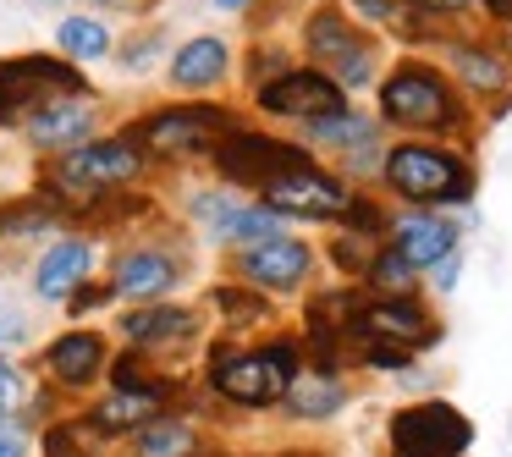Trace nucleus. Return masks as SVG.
Returning <instances> with one entry per match:
<instances>
[{
	"mask_svg": "<svg viewBox=\"0 0 512 457\" xmlns=\"http://www.w3.org/2000/svg\"><path fill=\"white\" fill-rule=\"evenodd\" d=\"M287 226V215L276 210V204H232V210L215 221V237L221 243H243V248H254V243H270V237H287L281 232Z\"/></svg>",
	"mask_w": 512,
	"mask_h": 457,
	"instance_id": "22",
	"label": "nucleus"
},
{
	"mask_svg": "<svg viewBox=\"0 0 512 457\" xmlns=\"http://www.w3.org/2000/svg\"><path fill=\"white\" fill-rule=\"evenodd\" d=\"M281 408H287V419H298V424L336 419V413L347 408V386L331 375V369H303V375L292 380V391L281 397Z\"/></svg>",
	"mask_w": 512,
	"mask_h": 457,
	"instance_id": "18",
	"label": "nucleus"
},
{
	"mask_svg": "<svg viewBox=\"0 0 512 457\" xmlns=\"http://www.w3.org/2000/svg\"><path fill=\"white\" fill-rule=\"evenodd\" d=\"M386 441H391V457H463L474 446V424L452 402L424 397L391 413Z\"/></svg>",
	"mask_w": 512,
	"mask_h": 457,
	"instance_id": "4",
	"label": "nucleus"
},
{
	"mask_svg": "<svg viewBox=\"0 0 512 457\" xmlns=\"http://www.w3.org/2000/svg\"><path fill=\"white\" fill-rule=\"evenodd\" d=\"M23 452H28L23 424H0V457H23Z\"/></svg>",
	"mask_w": 512,
	"mask_h": 457,
	"instance_id": "40",
	"label": "nucleus"
},
{
	"mask_svg": "<svg viewBox=\"0 0 512 457\" xmlns=\"http://www.w3.org/2000/svg\"><path fill=\"white\" fill-rule=\"evenodd\" d=\"M105 364V347L94 331H67L50 342V375L61 380V386H89L94 375H100Z\"/></svg>",
	"mask_w": 512,
	"mask_h": 457,
	"instance_id": "20",
	"label": "nucleus"
},
{
	"mask_svg": "<svg viewBox=\"0 0 512 457\" xmlns=\"http://www.w3.org/2000/svg\"><path fill=\"white\" fill-rule=\"evenodd\" d=\"M111 380H116V391H144V397H160V386L149 380V369H144V358L138 353H122L111 364Z\"/></svg>",
	"mask_w": 512,
	"mask_h": 457,
	"instance_id": "33",
	"label": "nucleus"
},
{
	"mask_svg": "<svg viewBox=\"0 0 512 457\" xmlns=\"http://www.w3.org/2000/svg\"><path fill=\"white\" fill-rule=\"evenodd\" d=\"M413 281H419V270H413L397 248L391 243L375 248V259H369V270H364V287H375L380 298H413Z\"/></svg>",
	"mask_w": 512,
	"mask_h": 457,
	"instance_id": "26",
	"label": "nucleus"
},
{
	"mask_svg": "<svg viewBox=\"0 0 512 457\" xmlns=\"http://www.w3.org/2000/svg\"><path fill=\"white\" fill-rule=\"evenodd\" d=\"M419 6H424L430 17H457V12H468L474 0H419Z\"/></svg>",
	"mask_w": 512,
	"mask_h": 457,
	"instance_id": "41",
	"label": "nucleus"
},
{
	"mask_svg": "<svg viewBox=\"0 0 512 457\" xmlns=\"http://www.w3.org/2000/svg\"><path fill=\"white\" fill-rule=\"evenodd\" d=\"M89 133H94V105L72 100V94L45 100L28 116V138H34L39 149H78V144H89Z\"/></svg>",
	"mask_w": 512,
	"mask_h": 457,
	"instance_id": "16",
	"label": "nucleus"
},
{
	"mask_svg": "<svg viewBox=\"0 0 512 457\" xmlns=\"http://www.w3.org/2000/svg\"><path fill=\"white\" fill-rule=\"evenodd\" d=\"M386 243L397 248L413 270H435L441 259H452L457 248H463V232H457L441 210H408V215H397V221H391Z\"/></svg>",
	"mask_w": 512,
	"mask_h": 457,
	"instance_id": "13",
	"label": "nucleus"
},
{
	"mask_svg": "<svg viewBox=\"0 0 512 457\" xmlns=\"http://www.w3.org/2000/svg\"><path fill=\"white\" fill-rule=\"evenodd\" d=\"M254 105L265 116H287V122H320V116L347 111V89L325 67H287L281 78L259 83Z\"/></svg>",
	"mask_w": 512,
	"mask_h": 457,
	"instance_id": "7",
	"label": "nucleus"
},
{
	"mask_svg": "<svg viewBox=\"0 0 512 457\" xmlns=\"http://www.w3.org/2000/svg\"><path fill=\"white\" fill-rule=\"evenodd\" d=\"M94 270V243L89 237H61L45 248V259L34 265V292L45 303H67L72 287H83V276Z\"/></svg>",
	"mask_w": 512,
	"mask_h": 457,
	"instance_id": "15",
	"label": "nucleus"
},
{
	"mask_svg": "<svg viewBox=\"0 0 512 457\" xmlns=\"http://www.w3.org/2000/svg\"><path fill=\"white\" fill-rule=\"evenodd\" d=\"M17 397H23V375H17V369L6 364V358H0V419H12Z\"/></svg>",
	"mask_w": 512,
	"mask_h": 457,
	"instance_id": "37",
	"label": "nucleus"
},
{
	"mask_svg": "<svg viewBox=\"0 0 512 457\" xmlns=\"http://www.w3.org/2000/svg\"><path fill=\"white\" fill-rule=\"evenodd\" d=\"M353 336L358 342H391V347H408V353H419V347H435L441 342V325L430 320V309H424L419 298H375L358 309L353 320Z\"/></svg>",
	"mask_w": 512,
	"mask_h": 457,
	"instance_id": "10",
	"label": "nucleus"
},
{
	"mask_svg": "<svg viewBox=\"0 0 512 457\" xmlns=\"http://www.w3.org/2000/svg\"><path fill=\"white\" fill-rule=\"evenodd\" d=\"M364 23H391L397 28V12H402V0H347Z\"/></svg>",
	"mask_w": 512,
	"mask_h": 457,
	"instance_id": "36",
	"label": "nucleus"
},
{
	"mask_svg": "<svg viewBox=\"0 0 512 457\" xmlns=\"http://www.w3.org/2000/svg\"><path fill=\"white\" fill-rule=\"evenodd\" d=\"M237 276L254 292H298L314 276V248L298 237H270V243H254L237 254Z\"/></svg>",
	"mask_w": 512,
	"mask_h": 457,
	"instance_id": "12",
	"label": "nucleus"
},
{
	"mask_svg": "<svg viewBox=\"0 0 512 457\" xmlns=\"http://www.w3.org/2000/svg\"><path fill=\"white\" fill-rule=\"evenodd\" d=\"M215 303H221L237 325H243V320H265V292L248 298V292H237V287H215Z\"/></svg>",
	"mask_w": 512,
	"mask_h": 457,
	"instance_id": "34",
	"label": "nucleus"
},
{
	"mask_svg": "<svg viewBox=\"0 0 512 457\" xmlns=\"http://www.w3.org/2000/svg\"><path fill=\"white\" fill-rule=\"evenodd\" d=\"M232 133L237 127L221 105H171L133 127V144L149 155H204V149H221Z\"/></svg>",
	"mask_w": 512,
	"mask_h": 457,
	"instance_id": "5",
	"label": "nucleus"
},
{
	"mask_svg": "<svg viewBox=\"0 0 512 457\" xmlns=\"http://www.w3.org/2000/svg\"><path fill=\"white\" fill-rule=\"evenodd\" d=\"M446 61H452V78L474 94H501L507 89V56L490 45H446Z\"/></svg>",
	"mask_w": 512,
	"mask_h": 457,
	"instance_id": "21",
	"label": "nucleus"
},
{
	"mask_svg": "<svg viewBox=\"0 0 512 457\" xmlns=\"http://www.w3.org/2000/svg\"><path fill=\"white\" fill-rule=\"evenodd\" d=\"M215 166H221L226 182H243V188L265 193L270 182L292 177V171L314 166V155L303 144H287V138H265V133H232L221 149H215Z\"/></svg>",
	"mask_w": 512,
	"mask_h": 457,
	"instance_id": "6",
	"label": "nucleus"
},
{
	"mask_svg": "<svg viewBox=\"0 0 512 457\" xmlns=\"http://www.w3.org/2000/svg\"><path fill=\"white\" fill-rule=\"evenodd\" d=\"M160 397H144V391H116L111 402H100L94 408V430H105V435H127V430H144L149 419H160Z\"/></svg>",
	"mask_w": 512,
	"mask_h": 457,
	"instance_id": "24",
	"label": "nucleus"
},
{
	"mask_svg": "<svg viewBox=\"0 0 512 457\" xmlns=\"http://www.w3.org/2000/svg\"><path fill=\"white\" fill-rule=\"evenodd\" d=\"M501 50H507V61H512V17H501Z\"/></svg>",
	"mask_w": 512,
	"mask_h": 457,
	"instance_id": "43",
	"label": "nucleus"
},
{
	"mask_svg": "<svg viewBox=\"0 0 512 457\" xmlns=\"http://www.w3.org/2000/svg\"><path fill=\"white\" fill-rule=\"evenodd\" d=\"M144 171V155H138L133 138H100V144H78L50 166V182L67 193H100L116 188V182H133Z\"/></svg>",
	"mask_w": 512,
	"mask_h": 457,
	"instance_id": "9",
	"label": "nucleus"
},
{
	"mask_svg": "<svg viewBox=\"0 0 512 457\" xmlns=\"http://www.w3.org/2000/svg\"><path fill=\"white\" fill-rule=\"evenodd\" d=\"M138 457H188L193 452V430L182 419H149L144 430L133 435Z\"/></svg>",
	"mask_w": 512,
	"mask_h": 457,
	"instance_id": "28",
	"label": "nucleus"
},
{
	"mask_svg": "<svg viewBox=\"0 0 512 457\" xmlns=\"http://www.w3.org/2000/svg\"><path fill=\"white\" fill-rule=\"evenodd\" d=\"M105 298H116V287H89V292H72V298H67V309H72V314H89V309H100Z\"/></svg>",
	"mask_w": 512,
	"mask_h": 457,
	"instance_id": "39",
	"label": "nucleus"
},
{
	"mask_svg": "<svg viewBox=\"0 0 512 457\" xmlns=\"http://www.w3.org/2000/svg\"><path fill=\"white\" fill-rule=\"evenodd\" d=\"M303 133H309L314 144H336L347 155V149L375 144L380 122H375V116H364V111H336V116H320V122H303Z\"/></svg>",
	"mask_w": 512,
	"mask_h": 457,
	"instance_id": "25",
	"label": "nucleus"
},
{
	"mask_svg": "<svg viewBox=\"0 0 512 457\" xmlns=\"http://www.w3.org/2000/svg\"><path fill=\"white\" fill-rule=\"evenodd\" d=\"M111 287H116V298L160 303L171 287H177V259L160 254V248H127V254H116Z\"/></svg>",
	"mask_w": 512,
	"mask_h": 457,
	"instance_id": "14",
	"label": "nucleus"
},
{
	"mask_svg": "<svg viewBox=\"0 0 512 457\" xmlns=\"http://www.w3.org/2000/svg\"><path fill=\"white\" fill-rule=\"evenodd\" d=\"M358 39H369V34H358V23H347L342 6H320V12H309V23H303V50H309L320 67H336Z\"/></svg>",
	"mask_w": 512,
	"mask_h": 457,
	"instance_id": "19",
	"label": "nucleus"
},
{
	"mask_svg": "<svg viewBox=\"0 0 512 457\" xmlns=\"http://www.w3.org/2000/svg\"><path fill=\"white\" fill-rule=\"evenodd\" d=\"M61 94H83V72L67 67V61L50 56H17L0 61V127L17 122V116H34L45 100H61Z\"/></svg>",
	"mask_w": 512,
	"mask_h": 457,
	"instance_id": "8",
	"label": "nucleus"
},
{
	"mask_svg": "<svg viewBox=\"0 0 512 457\" xmlns=\"http://www.w3.org/2000/svg\"><path fill=\"white\" fill-rule=\"evenodd\" d=\"M56 221H61V204L28 199V204H17V210H0V237H45Z\"/></svg>",
	"mask_w": 512,
	"mask_h": 457,
	"instance_id": "29",
	"label": "nucleus"
},
{
	"mask_svg": "<svg viewBox=\"0 0 512 457\" xmlns=\"http://www.w3.org/2000/svg\"><path fill=\"white\" fill-rule=\"evenodd\" d=\"M56 45H61V56H72V61H100L105 50H111V28H105L100 17H67V23L56 28Z\"/></svg>",
	"mask_w": 512,
	"mask_h": 457,
	"instance_id": "27",
	"label": "nucleus"
},
{
	"mask_svg": "<svg viewBox=\"0 0 512 457\" xmlns=\"http://www.w3.org/2000/svg\"><path fill=\"white\" fill-rule=\"evenodd\" d=\"M226 72H232V50H226V39H215V34L188 39V45L171 56V83H177V89H188V94L215 89Z\"/></svg>",
	"mask_w": 512,
	"mask_h": 457,
	"instance_id": "17",
	"label": "nucleus"
},
{
	"mask_svg": "<svg viewBox=\"0 0 512 457\" xmlns=\"http://www.w3.org/2000/svg\"><path fill=\"white\" fill-rule=\"evenodd\" d=\"M342 221L353 226V237H369V243H375V237H391L386 210H380L375 199H358V193H353V204H347V215H342Z\"/></svg>",
	"mask_w": 512,
	"mask_h": 457,
	"instance_id": "32",
	"label": "nucleus"
},
{
	"mask_svg": "<svg viewBox=\"0 0 512 457\" xmlns=\"http://www.w3.org/2000/svg\"><path fill=\"white\" fill-rule=\"evenodd\" d=\"M89 419H61L45 430V457H89Z\"/></svg>",
	"mask_w": 512,
	"mask_h": 457,
	"instance_id": "31",
	"label": "nucleus"
},
{
	"mask_svg": "<svg viewBox=\"0 0 512 457\" xmlns=\"http://www.w3.org/2000/svg\"><path fill=\"white\" fill-rule=\"evenodd\" d=\"M298 375L303 369L292 342H270V347H254V353H237V347H215L210 353V386L237 408H270V402L287 397Z\"/></svg>",
	"mask_w": 512,
	"mask_h": 457,
	"instance_id": "3",
	"label": "nucleus"
},
{
	"mask_svg": "<svg viewBox=\"0 0 512 457\" xmlns=\"http://www.w3.org/2000/svg\"><path fill=\"white\" fill-rule=\"evenodd\" d=\"M375 67H380V56H375V39H358V45L347 50V56L336 61V67H331V78L342 83L347 94H353V89H369V83L380 78Z\"/></svg>",
	"mask_w": 512,
	"mask_h": 457,
	"instance_id": "30",
	"label": "nucleus"
},
{
	"mask_svg": "<svg viewBox=\"0 0 512 457\" xmlns=\"http://www.w3.org/2000/svg\"><path fill=\"white\" fill-rule=\"evenodd\" d=\"M265 204H276L287 221H292V215H298V221H342L347 204H353V193H347V182L331 177V171L303 166V171H292V177L270 182Z\"/></svg>",
	"mask_w": 512,
	"mask_h": 457,
	"instance_id": "11",
	"label": "nucleus"
},
{
	"mask_svg": "<svg viewBox=\"0 0 512 457\" xmlns=\"http://www.w3.org/2000/svg\"><path fill=\"white\" fill-rule=\"evenodd\" d=\"M430 276H435V292H452V287H457V276H463V248H457L452 259H441V265H435Z\"/></svg>",
	"mask_w": 512,
	"mask_h": 457,
	"instance_id": "38",
	"label": "nucleus"
},
{
	"mask_svg": "<svg viewBox=\"0 0 512 457\" xmlns=\"http://www.w3.org/2000/svg\"><path fill=\"white\" fill-rule=\"evenodd\" d=\"M485 12L490 17H512V0H485Z\"/></svg>",
	"mask_w": 512,
	"mask_h": 457,
	"instance_id": "42",
	"label": "nucleus"
},
{
	"mask_svg": "<svg viewBox=\"0 0 512 457\" xmlns=\"http://www.w3.org/2000/svg\"><path fill=\"white\" fill-rule=\"evenodd\" d=\"M380 182L413 210H457L474 199V166L457 155L452 144H430V138H408L391 144L380 160Z\"/></svg>",
	"mask_w": 512,
	"mask_h": 457,
	"instance_id": "2",
	"label": "nucleus"
},
{
	"mask_svg": "<svg viewBox=\"0 0 512 457\" xmlns=\"http://www.w3.org/2000/svg\"><path fill=\"white\" fill-rule=\"evenodd\" d=\"M199 331V320H193L188 309H171V303H155V309H133L122 320V336L133 347H155V342H182V336Z\"/></svg>",
	"mask_w": 512,
	"mask_h": 457,
	"instance_id": "23",
	"label": "nucleus"
},
{
	"mask_svg": "<svg viewBox=\"0 0 512 457\" xmlns=\"http://www.w3.org/2000/svg\"><path fill=\"white\" fill-rule=\"evenodd\" d=\"M380 122L419 133V138H441V133H463L468 127V105L441 67L408 56L380 78Z\"/></svg>",
	"mask_w": 512,
	"mask_h": 457,
	"instance_id": "1",
	"label": "nucleus"
},
{
	"mask_svg": "<svg viewBox=\"0 0 512 457\" xmlns=\"http://www.w3.org/2000/svg\"><path fill=\"white\" fill-rule=\"evenodd\" d=\"M215 6H221V12H243L248 0H215Z\"/></svg>",
	"mask_w": 512,
	"mask_h": 457,
	"instance_id": "44",
	"label": "nucleus"
},
{
	"mask_svg": "<svg viewBox=\"0 0 512 457\" xmlns=\"http://www.w3.org/2000/svg\"><path fill=\"white\" fill-rule=\"evenodd\" d=\"M160 39H166V34H160V28H149V34L144 39H138V45H127V72H149V61H155V50H160Z\"/></svg>",
	"mask_w": 512,
	"mask_h": 457,
	"instance_id": "35",
	"label": "nucleus"
}]
</instances>
